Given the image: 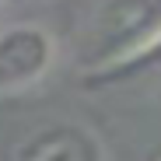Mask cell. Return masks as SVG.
Masks as SVG:
<instances>
[{
  "mask_svg": "<svg viewBox=\"0 0 161 161\" xmlns=\"http://www.w3.org/2000/svg\"><path fill=\"white\" fill-rule=\"evenodd\" d=\"M161 35V0H102L84 39L77 46V60L84 74L109 70L137 56Z\"/></svg>",
  "mask_w": 161,
  "mask_h": 161,
  "instance_id": "cell-1",
  "label": "cell"
},
{
  "mask_svg": "<svg viewBox=\"0 0 161 161\" xmlns=\"http://www.w3.org/2000/svg\"><path fill=\"white\" fill-rule=\"evenodd\" d=\"M56 60V42L42 25H7L0 28V95L25 91Z\"/></svg>",
  "mask_w": 161,
  "mask_h": 161,
  "instance_id": "cell-2",
  "label": "cell"
},
{
  "mask_svg": "<svg viewBox=\"0 0 161 161\" xmlns=\"http://www.w3.org/2000/svg\"><path fill=\"white\" fill-rule=\"evenodd\" d=\"M14 161H109L102 140L74 119H56L32 130L14 151Z\"/></svg>",
  "mask_w": 161,
  "mask_h": 161,
  "instance_id": "cell-3",
  "label": "cell"
},
{
  "mask_svg": "<svg viewBox=\"0 0 161 161\" xmlns=\"http://www.w3.org/2000/svg\"><path fill=\"white\" fill-rule=\"evenodd\" d=\"M147 74H161V35L140 49L137 56H130L109 70H98V74H84L88 88H112V84H126V80H137V77H147Z\"/></svg>",
  "mask_w": 161,
  "mask_h": 161,
  "instance_id": "cell-4",
  "label": "cell"
}]
</instances>
